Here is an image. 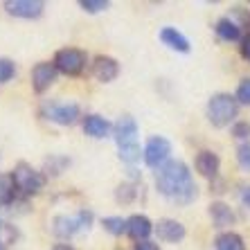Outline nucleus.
<instances>
[{"instance_id": "f8f14e48", "label": "nucleus", "mask_w": 250, "mask_h": 250, "mask_svg": "<svg viewBox=\"0 0 250 250\" xmlns=\"http://www.w3.org/2000/svg\"><path fill=\"white\" fill-rule=\"evenodd\" d=\"M113 135H115L117 146H126L138 142V122L131 115H122L113 126Z\"/></svg>"}, {"instance_id": "6ab92c4d", "label": "nucleus", "mask_w": 250, "mask_h": 250, "mask_svg": "<svg viewBox=\"0 0 250 250\" xmlns=\"http://www.w3.org/2000/svg\"><path fill=\"white\" fill-rule=\"evenodd\" d=\"M214 250H246V241H244V237H241L239 232L228 230V232L216 234Z\"/></svg>"}, {"instance_id": "c756f323", "label": "nucleus", "mask_w": 250, "mask_h": 250, "mask_svg": "<svg viewBox=\"0 0 250 250\" xmlns=\"http://www.w3.org/2000/svg\"><path fill=\"white\" fill-rule=\"evenodd\" d=\"M239 201H241L244 208L250 209V185H241V189H239Z\"/></svg>"}, {"instance_id": "9d476101", "label": "nucleus", "mask_w": 250, "mask_h": 250, "mask_svg": "<svg viewBox=\"0 0 250 250\" xmlns=\"http://www.w3.org/2000/svg\"><path fill=\"white\" fill-rule=\"evenodd\" d=\"M57 75H59V70L54 68V63H50V61L36 63L34 68H32V86H34V90L36 93H45L47 88L57 82Z\"/></svg>"}, {"instance_id": "5701e85b", "label": "nucleus", "mask_w": 250, "mask_h": 250, "mask_svg": "<svg viewBox=\"0 0 250 250\" xmlns=\"http://www.w3.org/2000/svg\"><path fill=\"white\" fill-rule=\"evenodd\" d=\"M135 185L133 183H124V185H120L117 187V192H115V198L120 201V203H131L135 198Z\"/></svg>"}, {"instance_id": "f704fd0d", "label": "nucleus", "mask_w": 250, "mask_h": 250, "mask_svg": "<svg viewBox=\"0 0 250 250\" xmlns=\"http://www.w3.org/2000/svg\"><path fill=\"white\" fill-rule=\"evenodd\" d=\"M0 250H7V248H5V244H2V241H0Z\"/></svg>"}, {"instance_id": "c85d7f7f", "label": "nucleus", "mask_w": 250, "mask_h": 250, "mask_svg": "<svg viewBox=\"0 0 250 250\" xmlns=\"http://www.w3.org/2000/svg\"><path fill=\"white\" fill-rule=\"evenodd\" d=\"M232 135L237 140H248L250 138V122H234L232 124Z\"/></svg>"}, {"instance_id": "ddd939ff", "label": "nucleus", "mask_w": 250, "mask_h": 250, "mask_svg": "<svg viewBox=\"0 0 250 250\" xmlns=\"http://www.w3.org/2000/svg\"><path fill=\"white\" fill-rule=\"evenodd\" d=\"M156 234L165 244H178V241L185 239L187 230H185V226H183L181 221H176V219H160V221L156 223Z\"/></svg>"}, {"instance_id": "f257e3e1", "label": "nucleus", "mask_w": 250, "mask_h": 250, "mask_svg": "<svg viewBox=\"0 0 250 250\" xmlns=\"http://www.w3.org/2000/svg\"><path fill=\"white\" fill-rule=\"evenodd\" d=\"M156 189L178 205H187L196 198V183H194L187 163L183 160H169L165 167L158 169Z\"/></svg>"}, {"instance_id": "412c9836", "label": "nucleus", "mask_w": 250, "mask_h": 250, "mask_svg": "<svg viewBox=\"0 0 250 250\" xmlns=\"http://www.w3.org/2000/svg\"><path fill=\"white\" fill-rule=\"evenodd\" d=\"M102 228L108 234L120 237V234H126V219H122V216H104L102 219Z\"/></svg>"}, {"instance_id": "473e14b6", "label": "nucleus", "mask_w": 250, "mask_h": 250, "mask_svg": "<svg viewBox=\"0 0 250 250\" xmlns=\"http://www.w3.org/2000/svg\"><path fill=\"white\" fill-rule=\"evenodd\" d=\"M52 250H75V248H72V246H70V244H57Z\"/></svg>"}, {"instance_id": "a211bd4d", "label": "nucleus", "mask_w": 250, "mask_h": 250, "mask_svg": "<svg viewBox=\"0 0 250 250\" xmlns=\"http://www.w3.org/2000/svg\"><path fill=\"white\" fill-rule=\"evenodd\" d=\"M214 32L221 41H228V43H234V41H241V25L234 23L232 18H219L214 25Z\"/></svg>"}, {"instance_id": "f3484780", "label": "nucleus", "mask_w": 250, "mask_h": 250, "mask_svg": "<svg viewBox=\"0 0 250 250\" xmlns=\"http://www.w3.org/2000/svg\"><path fill=\"white\" fill-rule=\"evenodd\" d=\"M209 219H212V223H214V228H228L234 223V212L232 208L228 203H223V201H214V203H209Z\"/></svg>"}, {"instance_id": "a878e982", "label": "nucleus", "mask_w": 250, "mask_h": 250, "mask_svg": "<svg viewBox=\"0 0 250 250\" xmlns=\"http://www.w3.org/2000/svg\"><path fill=\"white\" fill-rule=\"evenodd\" d=\"M79 7L88 14H99V12H106V9H108V0H82Z\"/></svg>"}, {"instance_id": "423d86ee", "label": "nucleus", "mask_w": 250, "mask_h": 250, "mask_svg": "<svg viewBox=\"0 0 250 250\" xmlns=\"http://www.w3.org/2000/svg\"><path fill=\"white\" fill-rule=\"evenodd\" d=\"M52 63H54V68H57L59 72H63V75L79 77L83 70H86L88 57L79 47H61V50H57V54H54Z\"/></svg>"}, {"instance_id": "39448f33", "label": "nucleus", "mask_w": 250, "mask_h": 250, "mask_svg": "<svg viewBox=\"0 0 250 250\" xmlns=\"http://www.w3.org/2000/svg\"><path fill=\"white\" fill-rule=\"evenodd\" d=\"M41 115L59 126H72L79 122L82 108L75 102H45L41 108Z\"/></svg>"}, {"instance_id": "72a5a7b5", "label": "nucleus", "mask_w": 250, "mask_h": 250, "mask_svg": "<svg viewBox=\"0 0 250 250\" xmlns=\"http://www.w3.org/2000/svg\"><path fill=\"white\" fill-rule=\"evenodd\" d=\"M5 228H7V223L2 221V219H0V230H5Z\"/></svg>"}, {"instance_id": "2eb2a0df", "label": "nucleus", "mask_w": 250, "mask_h": 250, "mask_svg": "<svg viewBox=\"0 0 250 250\" xmlns=\"http://www.w3.org/2000/svg\"><path fill=\"white\" fill-rule=\"evenodd\" d=\"M82 126H83V133L90 135V138H95V140L108 138V135H111V131H113L111 122H108L106 117L97 115V113H90V115L82 117Z\"/></svg>"}, {"instance_id": "7ed1b4c3", "label": "nucleus", "mask_w": 250, "mask_h": 250, "mask_svg": "<svg viewBox=\"0 0 250 250\" xmlns=\"http://www.w3.org/2000/svg\"><path fill=\"white\" fill-rule=\"evenodd\" d=\"M90 226H93V212L90 209H79L75 216H68V214L54 216L52 232L61 239H70L75 237L77 232H82V230H88Z\"/></svg>"}, {"instance_id": "9b49d317", "label": "nucleus", "mask_w": 250, "mask_h": 250, "mask_svg": "<svg viewBox=\"0 0 250 250\" xmlns=\"http://www.w3.org/2000/svg\"><path fill=\"white\" fill-rule=\"evenodd\" d=\"M117 75H120V63H117V59L106 57V54L95 57V61H93V77L97 79V82L111 83V82H115V79H117Z\"/></svg>"}, {"instance_id": "cd10ccee", "label": "nucleus", "mask_w": 250, "mask_h": 250, "mask_svg": "<svg viewBox=\"0 0 250 250\" xmlns=\"http://www.w3.org/2000/svg\"><path fill=\"white\" fill-rule=\"evenodd\" d=\"M45 165H47V169H52V174L57 176V174H61V171H63L65 165H70V160H68V158H63V156H52Z\"/></svg>"}, {"instance_id": "1a4fd4ad", "label": "nucleus", "mask_w": 250, "mask_h": 250, "mask_svg": "<svg viewBox=\"0 0 250 250\" xmlns=\"http://www.w3.org/2000/svg\"><path fill=\"white\" fill-rule=\"evenodd\" d=\"M151 232H156V226L151 223V219L145 214H131L126 219V234L133 239L135 244L149 241Z\"/></svg>"}, {"instance_id": "20e7f679", "label": "nucleus", "mask_w": 250, "mask_h": 250, "mask_svg": "<svg viewBox=\"0 0 250 250\" xmlns=\"http://www.w3.org/2000/svg\"><path fill=\"white\" fill-rule=\"evenodd\" d=\"M12 178H14L16 189L21 194H25V196H34V194H39L43 189V185H45V176L27 163H18L12 171Z\"/></svg>"}, {"instance_id": "bb28decb", "label": "nucleus", "mask_w": 250, "mask_h": 250, "mask_svg": "<svg viewBox=\"0 0 250 250\" xmlns=\"http://www.w3.org/2000/svg\"><path fill=\"white\" fill-rule=\"evenodd\" d=\"M237 163L241 169L250 171V142H244V145L237 146Z\"/></svg>"}, {"instance_id": "7c9ffc66", "label": "nucleus", "mask_w": 250, "mask_h": 250, "mask_svg": "<svg viewBox=\"0 0 250 250\" xmlns=\"http://www.w3.org/2000/svg\"><path fill=\"white\" fill-rule=\"evenodd\" d=\"M239 52H241V57H244L246 61H250V34L241 39V45H239Z\"/></svg>"}, {"instance_id": "0eeeda50", "label": "nucleus", "mask_w": 250, "mask_h": 250, "mask_svg": "<svg viewBox=\"0 0 250 250\" xmlns=\"http://www.w3.org/2000/svg\"><path fill=\"white\" fill-rule=\"evenodd\" d=\"M169 156H171V142L163 135H153V138L146 140V146L142 149V158H145L146 167L151 169H160L169 163Z\"/></svg>"}, {"instance_id": "f03ea898", "label": "nucleus", "mask_w": 250, "mask_h": 250, "mask_svg": "<svg viewBox=\"0 0 250 250\" xmlns=\"http://www.w3.org/2000/svg\"><path fill=\"white\" fill-rule=\"evenodd\" d=\"M239 115V102L230 93H214L208 102V120L212 126L226 128L234 124Z\"/></svg>"}, {"instance_id": "b1692460", "label": "nucleus", "mask_w": 250, "mask_h": 250, "mask_svg": "<svg viewBox=\"0 0 250 250\" xmlns=\"http://www.w3.org/2000/svg\"><path fill=\"white\" fill-rule=\"evenodd\" d=\"M14 75H16V63H14L12 59L0 57V83L9 82Z\"/></svg>"}, {"instance_id": "4468645a", "label": "nucleus", "mask_w": 250, "mask_h": 250, "mask_svg": "<svg viewBox=\"0 0 250 250\" xmlns=\"http://www.w3.org/2000/svg\"><path fill=\"white\" fill-rule=\"evenodd\" d=\"M194 167H196V171L203 176V178H209V181H214L216 176H219V169H221V160H219V156H216L214 151H209V149H203V151L196 153Z\"/></svg>"}, {"instance_id": "dca6fc26", "label": "nucleus", "mask_w": 250, "mask_h": 250, "mask_svg": "<svg viewBox=\"0 0 250 250\" xmlns=\"http://www.w3.org/2000/svg\"><path fill=\"white\" fill-rule=\"evenodd\" d=\"M160 41H163L169 50H176V52H183V54H187L189 50H192L189 39H187L183 32H178L176 27H163L160 29Z\"/></svg>"}, {"instance_id": "4be33fe9", "label": "nucleus", "mask_w": 250, "mask_h": 250, "mask_svg": "<svg viewBox=\"0 0 250 250\" xmlns=\"http://www.w3.org/2000/svg\"><path fill=\"white\" fill-rule=\"evenodd\" d=\"M120 149V160L126 165H135L140 160V156H142V149H140V145L135 142V145H126V146H117Z\"/></svg>"}, {"instance_id": "393cba45", "label": "nucleus", "mask_w": 250, "mask_h": 250, "mask_svg": "<svg viewBox=\"0 0 250 250\" xmlns=\"http://www.w3.org/2000/svg\"><path fill=\"white\" fill-rule=\"evenodd\" d=\"M234 97H237L239 106H250V79H241L239 82Z\"/></svg>"}, {"instance_id": "2f4dec72", "label": "nucleus", "mask_w": 250, "mask_h": 250, "mask_svg": "<svg viewBox=\"0 0 250 250\" xmlns=\"http://www.w3.org/2000/svg\"><path fill=\"white\" fill-rule=\"evenodd\" d=\"M133 250H160V246L153 244V241H142V244H135Z\"/></svg>"}, {"instance_id": "aec40b11", "label": "nucleus", "mask_w": 250, "mask_h": 250, "mask_svg": "<svg viewBox=\"0 0 250 250\" xmlns=\"http://www.w3.org/2000/svg\"><path fill=\"white\" fill-rule=\"evenodd\" d=\"M16 185H14L12 174H0V208H7V205L14 203L16 198Z\"/></svg>"}, {"instance_id": "6e6552de", "label": "nucleus", "mask_w": 250, "mask_h": 250, "mask_svg": "<svg viewBox=\"0 0 250 250\" xmlns=\"http://www.w3.org/2000/svg\"><path fill=\"white\" fill-rule=\"evenodd\" d=\"M7 14H12L16 18H25V21H34L45 12V2L41 0H7L5 2Z\"/></svg>"}]
</instances>
